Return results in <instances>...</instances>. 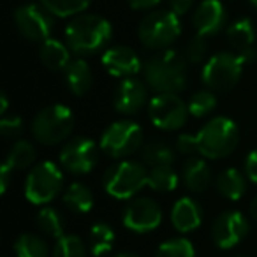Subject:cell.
<instances>
[{"label":"cell","mask_w":257,"mask_h":257,"mask_svg":"<svg viewBox=\"0 0 257 257\" xmlns=\"http://www.w3.org/2000/svg\"><path fill=\"white\" fill-rule=\"evenodd\" d=\"M187 64L178 51H159L143 64L145 83L155 93H180L187 86Z\"/></svg>","instance_id":"6da1fadb"},{"label":"cell","mask_w":257,"mask_h":257,"mask_svg":"<svg viewBox=\"0 0 257 257\" xmlns=\"http://www.w3.org/2000/svg\"><path fill=\"white\" fill-rule=\"evenodd\" d=\"M113 27L106 18L97 15H78L65 27V43L72 53L90 57L107 46Z\"/></svg>","instance_id":"7a4b0ae2"},{"label":"cell","mask_w":257,"mask_h":257,"mask_svg":"<svg viewBox=\"0 0 257 257\" xmlns=\"http://www.w3.org/2000/svg\"><path fill=\"white\" fill-rule=\"evenodd\" d=\"M239 143V128L227 116H215L208 120L197 133L199 155L208 161L225 159L236 150Z\"/></svg>","instance_id":"3957f363"},{"label":"cell","mask_w":257,"mask_h":257,"mask_svg":"<svg viewBox=\"0 0 257 257\" xmlns=\"http://www.w3.org/2000/svg\"><path fill=\"white\" fill-rule=\"evenodd\" d=\"M30 131L37 143L57 147L71 138L74 131V113L65 104H50L34 116Z\"/></svg>","instance_id":"277c9868"},{"label":"cell","mask_w":257,"mask_h":257,"mask_svg":"<svg viewBox=\"0 0 257 257\" xmlns=\"http://www.w3.org/2000/svg\"><path fill=\"white\" fill-rule=\"evenodd\" d=\"M102 185L114 199H134L141 189L148 185V168L143 162L120 159L106 169Z\"/></svg>","instance_id":"5b68a950"},{"label":"cell","mask_w":257,"mask_h":257,"mask_svg":"<svg viewBox=\"0 0 257 257\" xmlns=\"http://www.w3.org/2000/svg\"><path fill=\"white\" fill-rule=\"evenodd\" d=\"M64 171L60 164H55L53 161L37 162L27 175L23 194L29 203L36 206H46L64 190Z\"/></svg>","instance_id":"8992f818"},{"label":"cell","mask_w":257,"mask_h":257,"mask_svg":"<svg viewBox=\"0 0 257 257\" xmlns=\"http://www.w3.org/2000/svg\"><path fill=\"white\" fill-rule=\"evenodd\" d=\"M145 145L143 127L134 120H118L107 125L99 141V147L111 159H127L140 152Z\"/></svg>","instance_id":"52a82bcc"},{"label":"cell","mask_w":257,"mask_h":257,"mask_svg":"<svg viewBox=\"0 0 257 257\" xmlns=\"http://www.w3.org/2000/svg\"><path fill=\"white\" fill-rule=\"evenodd\" d=\"M182 34V23L176 13L169 11H154L148 13L140 23L138 36L147 48L155 51L168 50Z\"/></svg>","instance_id":"ba28073f"},{"label":"cell","mask_w":257,"mask_h":257,"mask_svg":"<svg viewBox=\"0 0 257 257\" xmlns=\"http://www.w3.org/2000/svg\"><path fill=\"white\" fill-rule=\"evenodd\" d=\"M245 62L231 51H220L206 60L203 67V83L213 92H229L238 85Z\"/></svg>","instance_id":"9c48e42d"},{"label":"cell","mask_w":257,"mask_h":257,"mask_svg":"<svg viewBox=\"0 0 257 257\" xmlns=\"http://www.w3.org/2000/svg\"><path fill=\"white\" fill-rule=\"evenodd\" d=\"M189 106L178 93H155L148 102L150 121L161 131L175 133L189 120Z\"/></svg>","instance_id":"30bf717a"},{"label":"cell","mask_w":257,"mask_h":257,"mask_svg":"<svg viewBox=\"0 0 257 257\" xmlns=\"http://www.w3.org/2000/svg\"><path fill=\"white\" fill-rule=\"evenodd\" d=\"M99 148L90 138L78 136L65 141L58 154V164L62 169L76 176L88 175L95 169L99 162Z\"/></svg>","instance_id":"8fae6325"},{"label":"cell","mask_w":257,"mask_h":257,"mask_svg":"<svg viewBox=\"0 0 257 257\" xmlns=\"http://www.w3.org/2000/svg\"><path fill=\"white\" fill-rule=\"evenodd\" d=\"M15 25L27 41L44 43L53 30V15L43 4H25L15 11Z\"/></svg>","instance_id":"7c38bea8"},{"label":"cell","mask_w":257,"mask_h":257,"mask_svg":"<svg viewBox=\"0 0 257 257\" xmlns=\"http://www.w3.org/2000/svg\"><path fill=\"white\" fill-rule=\"evenodd\" d=\"M162 208L152 197H134L125 206L121 222L128 231L136 234L152 232L162 224Z\"/></svg>","instance_id":"4fadbf2b"},{"label":"cell","mask_w":257,"mask_h":257,"mask_svg":"<svg viewBox=\"0 0 257 257\" xmlns=\"http://www.w3.org/2000/svg\"><path fill=\"white\" fill-rule=\"evenodd\" d=\"M250 224L241 211L227 210L211 224V239L220 250H231L246 238Z\"/></svg>","instance_id":"5bb4252c"},{"label":"cell","mask_w":257,"mask_h":257,"mask_svg":"<svg viewBox=\"0 0 257 257\" xmlns=\"http://www.w3.org/2000/svg\"><path fill=\"white\" fill-rule=\"evenodd\" d=\"M148 100V85L138 78H125L114 93V109L123 116H133L143 109Z\"/></svg>","instance_id":"9a60e30c"},{"label":"cell","mask_w":257,"mask_h":257,"mask_svg":"<svg viewBox=\"0 0 257 257\" xmlns=\"http://www.w3.org/2000/svg\"><path fill=\"white\" fill-rule=\"evenodd\" d=\"M100 62H102L107 74H111L113 78H121V79L134 78L143 69V64H141L138 53L128 46L107 48L102 53Z\"/></svg>","instance_id":"2e32d148"},{"label":"cell","mask_w":257,"mask_h":257,"mask_svg":"<svg viewBox=\"0 0 257 257\" xmlns=\"http://www.w3.org/2000/svg\"><path fill=\"white\" fill-rule=\"evenodd\" d=\"M225 22H227V11L220 0H203L192 16L194 27L203 37L217 36L225 27Z\"/></svg>","instance_id":"e0dca14e"},{"label":"cell","mask_w":257,"mask_h":257,"mask_svg":"<svg viewBox=\"0 0 257 257\" xmlns=\"http://www.w3.org/2000/svg\"><path fill=\"white\" fill-rule=\"evenodd\" d=\"M227 43L234 50L236 55L241 57L245 64H252L257 58V48L253 46L255 43V29L253 23L248 18H241L234 22L227 29Z\"/></svg>","instance_id":"ac0fdd59"},{"label":"cell","mask_w":257,"mask_h":257,"mask_svg":"<svg viewBox=\"0 0 257 257\" xmlns=\"http://www.w3.org/2000/svg\"><path fill=\"white\" fill-rule=\"evenodd\" d=\"M203 222V208L194 197L183 196L171 208V224L180 234L196 231Z\"/></svg>","instance_id":"d6986e66"},{"label":"cell","mask_w":257,"mask_h":257,"mask_svg":"<svg viewBox=\"0 0 257 257\" xmlns=\"http://www.w3.org/2000/svg\"><path fill=\"white\" fill-rule=\"evenodd\" d=\"M182 180L192 194H203L211 185V168L204 157H190L182 168Z\"/></svg>","instance_id":"ffe728a7"},{"label":"cell","mask_w":257,"mask_h":257,"mask_svg":"<svg viewBox=\"0 0 257 257\" xmlns=\"http://www.w3.org/2000/svg\"><path fill=\"white\" fill-rule=\"evenodd\" d=\"M64 79L67 88L76 97H83L90 92L93 85V74L90 65L83 58H74L69 62V65L64 71Z\"/></svg>","instance_id":"44dd1931"},{"label":"cell","mask_w":257,"mask_h":257,"mask_svg":"<svg viewBox=\"0 0 257 257\" xmlns=\"http://www.w3.org/2000/svg\"><path fill=\"white\" fill-rule=\"evenodd\" d=\"M39 57L41 62L46 69L57 72V71H65V67L69 65L71 58V48L67 46V43H62L58 39H46L44 43H41V50H39Z\"/></svg>","instance_id":"7402d4cb"},{"label":"cell","mask_w":257,"mask_h":257,"mask_svg":"<svg viewBox=\"0 0 257 257\" xmlns=\"http://www.w3.org/2000/svg\"><path fill=\"white\" fill-rule=\"evenodd\" d=\"M215 189L222 197L229 201H238L246 192V175H243L239 169L227 168L217 176Z\"/></svg>","instance_id":"603a6c76"},{"label":"cell","mask_w":257,"mask_h":257,"mask_svg":"<svg viewBox=\"0 0 257 257\" xmlns=\"http://www.w3.org/2000/svg\"><path fill=\"white\" fill-rule=\"evenodd\" d=\"M140 154H141V162H143L147 168H155V166L173 164L178 152H176L175 147H171V145L166 143V141L150 140L143 145Z\"/></svg>","instance_id":"cb8c5ba5"},{"label":"cell","mask_w":257,"mask_h":257,"mask_svg":"<svg viewBox=\"0 0 257 257\" xmlns=\"http://www.w3.org/2000/svg\"><path fill=\"white\" fill-rule=\"evenodd\" d=\"M64 204L76 215H85L93 208V192L88 185L81 182H74L67 185L62 194Z\"/></svg>","instance_id":"d4e9b609"},{"label":"cell","mask_w":257,"mask_h":257,"mask_svg":"<svg viewBox=\"0 0 257 257\" xmlns=\"http://www.w3.org/2000/svg\"><path fill=\"white\" fill-rule=\"evenodd\" d=\"M114 231L106 222H95L88 232V250L93 257H104L113 250Z\"/></svg>","instance_id":"484cf974"},{"label":"cell","mask_w":257,"mask_h":257,"mask_svg":"<svg viewBox=\"0 0 257 257\" xmlns=\"http://www.w3.org/2000/svg\"><path fill=\"white\" fill-rule=\"evenodd\" d=\"M37 161V150L34 147L32 141L27 140H16L13 147L9 148L6 162L11 164L15 171H25V169L32 168Z\"/></svg>","instance_id":"4316f807"},{"label":"cell","mask_w":257,"mask_h":257,"mask_svg":"<svg viewBox=\"0 0 257 257\" xmlns=\"http://www.w3.org/2000/svg\"><path fill=\"white\" fill-rule=\"evenodd\" d=\"M180 185V175L173 164L148 168V187L155 192H173Z\"/></svg>","instance_id":"83f0119b"},{"label":"cell","mask_w":257,"mask_h":257,"mask_svg":"<svg viewBox=\"0 0 257 257\" xmlns=\"http://www.w3.org/2000/svg\"><path fill=\"white\" fill-rule=\"evenodd\" d=\"M16 257H51V250L46 239L34 232H23L15 241Z\"/></svg>","instance_id":"f1b7e54d"},{"label":"cell","mask_w":257,"mask_h":257,"mask_svg":"<svg viewBox=\"0 0 257 257\" xmlns=\"http://www.w3.org/2000/svg\"><path fill=\"white\" fill-rule=\"evenodd\" d=\"M36 224L43 234L51 236V238H60L65 234V218L57 208L43 206L36 217Z\"/></svg>","instance_id":"f546056e"},{"label":"cell","mask_w":257,"mask_h":257,"mask_svg":"<svg viewBox=\"0 0 257 257\" xmlns=\"http://www.w3.org/2000/svg\"><path fill=\"white\" fill-rule=\"evenodd\" d=\"M88 245L78 234H64L51 248V257H86Z\"/></svg>","instance_id":"4dcf8cb0"},{"label":"cell","mask_w":257,"mask_h":257,"mask_svg":"<svg viewBox=\"0 0 257 257\" xmlns=\"http://www.w3.org/2000/svg\"><path fill=\"white\" fill-rule=\"evenodd\" d=\"M92 0H41V4L48 9L53 16L58 18H74L81 15L90 6Z\"/></svg>","instance_id":"1f68e13d"},{"label":"cell","mask_w":257,"mask_h":257,"mask_svg":"<svg viewBox=\"0 0 257 257\" xmlns=\"http://www.w3.org/2000/svg\"><path fill=\"white\" fill-rule=\"evenodd\" d=\"M189 106V113L194 118H204L217 107V95L213 90H197L196 93H192L187 102Z\"/></svg>","instance_id":"d6a6232c"},{"label":"cell","mask_w":257,"mask_h":257,"mask_svg":"<svg viewBox=\"0 0 257 257\" xmlns=\"http://www.w3.org/2000/svg\"><path fill=\"white\" fill-rule=\"evenodd\" d=\"M154 257H196V248L187 238H173L157 248Z\"/></svg>","instance_id":"836d02e7"},{"label":"cell","mask_w":257,"mask_h":257,"mask_svg":"<svg viewBox=\"0 0 257 257\" xmlns=\"http://www.w3.org/2000/svg\"><path fill=\"white\" fill-rule=\"evenodd\" d=\"M206 55H208V43H206V37L203 36H194L192 39L187 43L185 46V60L189 62V64H201V62L206 60Z\"/></svg>","instance_id":"e575fe53"},{"label":"cell","mask_w":257,"mask_h":257,"mask_svg":"<svg viewBox=\"0 0 257 257\" xmlns=\"http://www.w3.org/2000/svg\"><path fill=\"white\" fill-rule=\"evenodd\" d=\"M0 133L8 140H20L25 133V121L18 114H4L0 120Z\"/></svg>","instance_id":"d590c367"},{"label":"cell","mask_w":257,"mask_h":257,"mask_svg":"<svg viewBox=\"0 0 257 257\" xmlns=\"http://www.w3.org/2000/svg\"><path fill=\"white\" fill-rule=\"evenodd\" d=\"M175 148L178 154L189 155V157L199 154V148H197V134H180V136L176 138Z\"/></svg>","instance_id":"8d00e7d4"},{"label":"cell","mask_w":257,"mask_h":257,"mask_svg":"<svg viewBox=\"0 0 257 257\" xmlns=\"http://www.w3.org/2000/svg\"><path fill=\"white\" fill-rule=\"evenodd\" d=\"M245 175L252 183L257 185V150H252L245 159Z\"/></svg>","instance_id":"74e56055"},{"label":"cell","mask_w":257,"mask_h":257,"mask_svg":"<svg viewBox=\"0 0 257 257\" xmlns=\"http://www.w3.org/2000/svg\"><path fill=\"white\" fill-rule=\"evenodd\" d=\"M13 175H15V169L11 168V164H9V162L4 161L2 169H0V192H2V194L8 192L9 185H11Z\"/></svg>","instance_id":"f35d334b"},{"label":"cell","mask_w":257,"mask_h":257,"mask_svg":"<svg viewBox=\"0 0 257 257\" xmlns=\"http://www.w3.org/2000/svg\"><path fill=\"white\" fill-rule=\"evenodd\" d=\"M168 4L173 13H176L178 16H183L185 13L190 11L194 0H168Z\"/></svg>","instance_id":"ab89813d"},{"label":"cell","mask_w":257,"mask_h":257,"mask_svg":"<svg viewBox=\"0 0 257 257\" xmlns=\"http://www.w3.org/2000/svg\"><path fill=\"white\" fill-rule=\"evenodd\" d=\"M127 2L133 9H138V11H147V9L155 8L161 0H127Z\"/></svg>","instance_id":"60d3db41"},{"label":"cell","mask_w":257,"mask_h":257,"mask_svg":"<svg viewBox=\"0 0 257 257\" xmlns=\"http://www.w3.org/2000/svg\"><path fill=\"white\" fill-rule=\"evenodd\" d=\"M8 109H9L8 95H6V93H2V97H0V114H2V116H4V114H8Z\"/></svg>","instance_id":"b9f144b4"},{"label":"cell","mask_w":257,"mask_h":257,"mask_svg":"<svg viewBox=\"0 0 257 257\" xmlns=\"http://www.w3.org/2000/svg\"><path fill=\"white\" fill-rule=\"evenodd\" d=\"M250 215H252L253 220H257V196L253 197V201L250 203Z\"/></svg>","instance_id":"7bdbcfd3"},{"label":"cell","mask_w":257,"mask_h":257,"mask_svg":"<svg viewBox=\"0 0 257 257\" xmlns=\"http://www.w3.org/2000/svg\"><path fill=\"white\" fill-rule=\"evenodd\" d=\"M109 257H141L134 252H120V253H114V255H109Z\"/></svg>","instance_id":"ee69618b"},{"label":"cell","mask_w":257,"mask_h":257,"mask_svg":"<svg viewBox=\"0 0 257 257\" xmlns=\"http://www.w3.org/2000/svg\"><path fill=\"white\" fill-rule=\"evenodd\" d=\"M248 2H250V4H252V6H253V8H255V9H257V0H248Z\"/></svg>","instance_id":"f6af8a7d"},{"label":"cell","mask_w":257,"mask_h":257,"mask_svg":"<svg viewBox=\"0 0 257 257\" xmlns=\"http://www.w3.org/2000/svg\"><path fill=\"white\" fill-rule=\"evenodd\" d=\"M236 257H246V255H236Z\"/></svg>","instance_id":"bcb514c9"}]
</instances>
